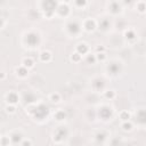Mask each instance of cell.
Wrapping results in <instances>:
<instances>
[{
  "instance_id": "cell-1",
  "label": "cell",
  "mask_w": 146,
  "mask_h": 146,
  "mask_svg": "<svg viewBox=\"0 0 146 146\" xmlns=\"http://www.w3.org/2000/svg\"><path fill=\"white\" fill-rule=\"evenodd\" d=\"M66 31L70 35H73V38H78V35L83 31L82 30V22H79L76 19L67 22V24L65 25Z\"/></svg>"
},
{
  "instance_id": "cell-2",
  "label": "cell",
  "mask_w": 146,
  "mask_h": 146,
  "mask_svg": "<svg viewBox=\"0 0 146 146\" xmlns=\"http://www.w3.org/2000/svg\"><path fill=\"white\" fill-rule=\"evenodd\" d=\"M97 27H98V22L92 17H87L82 21V30L88 33L94 32Z\"/></svg>"
},
{
  "instance_id": "cell-3",
  "label": "cell",
  "mask_w": 146,
  "mask_h": 146,
  "mask_svg": "<svg viewBox=\"0 0 146 146\" xmlns=\"http://www.w3.org/2000/svg\"><path fill=\"white\" fill-rule=\"evenodd\" d=\"M68 131L65 127H58L55 131H54V135H52V139L55 143H60L64 140V138L67 136Z\"/></svg>"
},
{
  "instance_id": "cell-4",
  "label": "cell",
  "mask_w": 146,
  "mask_h": 146,
  "mask_svg": "<svg viewBox=\"0 0 146 146\" xmlns=\"http://www.w3.org/2000/svg\"><path fill=\"white\" fill-rule=\"evenodd\" d=\"M8 136H9L11 145H21V143L24 139L23 132L21 130H13V131H10V133Z\"/></svg>"
},
{
  "instance_id": "cell-5",
  "label": "cell",
  "mask_w": 146,
  "mask_h": 146,
  "mask_svg": "<svg viewBox=\"0 0 146 146\" xmlns=\"http://www.w3.org/2000/svg\"><path fill=\"white\" fill-rule=\"evenodd\" d=\"M5 99H6V103L9 104V105H15L19 103V97H18V94L15 92V91H9L6 94L5 96Z\"/></svg>"
},
{
  "instance_id": "cell-6",
  "label": "cell",
  "mask_w": 146,
  "mask_h": 146,
  "mask_svg": "<svg viewBox=\"0 0 146 146\" xmlns=\"http://www.w3.org/2000/svg\"><path fill=\"white\" fill-rule=\"evenodd\" d=\"M75 51L79 52L82 57H83V56L86 57L88 54H90V47H89L88 43H86V42H80V43L76 44V47H75Z\"/></svg>"
},
{
  "instance_id": "cell-7",
  "label": "cell",
  "mask_w": 146,
  "mask_h": 146,
  "mask_svg": "<svg viewBox=\"0 0 146 146\" xmlns=\"http://www.w3.org/2000/svg\"><path fill=\"white\" fill-rule=\"evenodd\" d=\"M122 65V63L121 62H119V60H113V62H111L108 65H107V71L110 72V73H113V74H117L119 72H120V70H119V66H121Z\"/></svg>"
},
{
  "instance_id": "cell-8",
  "label": "cell",
  "mask_w": 146,
  "mask_h": 146,
  "mask_svg": "<svg viewBox=\"0 0 146 146\" xmlns=\"http://www.w3.org/2000/svg\"><path fill=\"white\" fill-rule=\"evenodd\" d=\"M52 59V54L49 50H42L39 54V60L42 63H49Z\"/></svg>"
},
{
  "instance_id": "cell-9",
  "label": "cell",
  "mask_w": 146,
  "mask_h": 146,
  "mask_svg": "<svg viewBox=\"0 0 146 146\" xmlns=\"http://www.w3.org/2000/svg\"><path fill=\"white\" fill-rule=\"evenodd\" d=\"M21 65H23V66H24V67H26L27 70H31V68H33V67H34L35 63H34V59H33L32 57L27 56V57H24V58L22 59Z\"/></svg>"
},
{
  "instance_id": "cell-10",
  "label": "cell",
  "mask_w": 146,
  "mask_h": 146,
  "mask_svg": "<svg viewBox=\"0 0 146 146\" xmlns=\"http://www.w3.org/2000/svg\"><path fill=\"white\" fill-rule=\"evenodd\" d=\"M29 71L30 70H27L26 67H24L23 65H19V66H17L16 68H15V72H16V75L18 76V78H26L27 75H29Z\"/></svg>"
},
{
  "instance_id": "cell-11",
  "label": "cell",
  "mask_w": 146,
  "mask_h": 146,
  "mask_svg": "<svg viewBox=\"0 0 146 146\" xmlns=\"http://www.w3.org/2000/svg\"><path fill=\"white\" fill-rule=\"evenodd\" d=\"M66 116H67L66 112H65L64 110H62V108H59V110L55 111V113H54V119H55L56 121H58V122L64 121V120L66 119Z\"/></svg>"
},
{
  "instance_id": "cell-12",
  "label": "cell",
  "mask_w": 146,
  "mask_h": 146,
  "mask_svg": "<svg viewBox=\"0 0 146 146\" xmlns=\"http://www.w3.org/2000/svg\"><path fill=\"white\" fill-rule=\"evenodd\" d=\"M49 100H50L52 104H58V103H60V100H62V96H60L59 92L54 91V92H51V94L49 95Z\"/></svg>"
},
{
  "instance_id": "cell-13",
  "label": "cell",
  "mask_w": 146,
  "mask_h": 146,
  "mask_svg": "<svg viewBox=\"0 0 146 146\" xmlns=\"http://www.w3.org/2000/svg\"><path fill=\"white\" fill-rule=\"evenodd\" d=\"M119 119L121 120V122H124V121H130L131 119V113L127 110H123L119 113Z\"/></svg>"
},
{
  "instance_id": "cell-14",
  "label": "cell",
  "mask_w": 146,
  "mask_h": 146,
  "mask_svg": "<svg viewBox=\"0 0 146 146\" xmlns=\"http://www.w3.org/2000/svg\"><path fill=\"white\" fill-rule=\"evenodd\" d=\"M120 127H121V129L123 131L129 132V131H131L133 129V123L131 122V120L130 121H124V122H121L120 123Z\"/></svg>"
},
{
  "instance_id": "cell-15",
  "label": "cell",
  "mask_w": 146,
  "mask_h": 146,
  "mask_svg": "<svg viewBox=\"0 0 146 146\" xmlns=\"http://www.w3.org/2000/svg\"><path fill=\"white\" fill-rule=\"evenodd\" d=\"M103 96H104V98H106L108 100H112V99H114L116 97V92L113 89H107V90H104Z\"/></svg>"
},
{
  "instance_id": "cell-16",
  "label": "cell",
  "mask_w": 146,
  "mask_h": 146,
  "mask_svg": "<svg viewBox=\"0 0 146 146\" xmlns=\"http://www.w3.org/2000/svg\"><path fill=\"white\" fill-rule=\"evenodd\" d=\"M124 36H125L127 40H135L136 36H137V34H136L135 30H132V29H127V30L124 31Z\"/></svg>"
},
{
  "instance_id": "cell-17",
  "label": "cell",
  "mask_w": 146,
  "mask_h": 146,
  "mask_svg": "<svg viewBox=\"0 0 146 146\" xmlns=\"http://www.w3.org/2000/svg\"><path fill=\"white\" fill-rule=\"evenodd\" d=\"M136 8L138 10V13L140 14H146V2L145 1H138L136 3Z\"/></svg>"
},
{
  "instance_id": "cell-18",
  "label": "cell",
  "mask_w": 146,
  "mask_h": 146,
  "mask_svg": "<svg viewBox=\"0 0 146 146\" xmlns=\"http://www.w3.org/2000/svg\"><path fill=\"white\" fill-rule=\"evenodd\" d=\"M70 59L73 62V63H80L81 60H82V56L79 54V52H76L75 50L71 54V57H70Z\"/></svg>"
},
{
  "instance_id": "cell-19",
  "label": "cell",
  "mask_w": 146,
  "mask_h": 146,
  "mask_svg": "<svg viewBox=\"0 0 146 146\" xmlns=\"http://www.w3.org/2000/svg\"><path fill=\"white\" fill-rule=\"evenodd\" d=\"M98 26H99V29H100L102 31H105L107 27H110V22H108L106 18H104V19H102L100 22H98Z\"/></svg>"
},
{
  "instance_id": "cell-20",
  "label": "cell",
  "mask_w": 146,
  "mask_h": 146,
  "mask_svg": "<svg viewBox=\"0 0 146 146\" xmlns=\"http://www.w3.org/2000/svg\"><path fill=\"white\" fill-rule=\"evenodd\" d=\"M95 55H96V59H97V62H102V63H104V62H106V59H107L106 51H105V52H96Z\"/></svg>"
},
{
  "instance_id": "cell-21",
  "label": "cell",
  "mask_w": 146,
  "mask_h": 146,
  "mask_svg": "<svg viewBox=\"0 0 146 146\" xmlns=\"http://www.w3.org/2000/svg\"><path fill=\"white\" fill-rule=\"evenodd\" d=\"M86 62L88 63V64H95V63H97V59H96V55L95 54H88L87 56H86Z\"/></svg>"
},
{
  "instance_id": "cell-22",
  "label": "cell",
  "mask_w": 146,
  "mask_h": 146,
  "mask_svg": "<svg viewBox=\"0 0 146 146\" xmlns=\"http://www.w3.org/2000/svg\"><path fill=\"white\" fill-rule=\"evenodd\" d=\"M0 141H1V146H9V145H10L9 136H5V135H2Z\"/></svg>"
},
{
  "instance_id": "cell-23",
  "label": "cell",
  "mask_w": 146,
  "mask_h": 146,
  "mask_svg": "<svg viewBox=\"0 0 146 146\" xmlns=\"http://www.w3.org/2000/svg\"><path fill=\"white\" fill-rule=\"evenodd\" d=\"M73 5H74L76 8H82V9H83L84 7L88 6V1H86V0H82V1H74Z\"/></svg>"
},
{
  "instance_id": "cell-24",
  "label": "cell",
  "mask_w": 146,
  "mask_h": 146,
  "mask_svg": "<svg viewBox=\"0 0 146 146\" xmlns=\"http://www.w3.org/2000/svg\"><path fill=\"white\" fill-rule=\"evenodd\" d=\"M5 111H6L8 114H14V113L16 112V106H15V105H9V104H7L6 107H5Z\"/></svg>"
},
{
  "instance_id": "cell-25",
  "label": "cell",
  "mask_w": 146,
  "mask_h": 146,
  "mask_svg": "<svg viewBox=\"0 0 146 146\" xmlns=\"http://www.w3.org/2000/svg\"><path fill=\"white\" fill-rule=\"evenodd\" d=\"M19 146H32V140L30 138H24Z\"/></svg>"
},
{
  "instance_id": "cell-26",
  "label": "cell",
  "mask_w": 146,
  "mask_h": 146,
  "mask_svg": "<svg viewBox=\"0 0 146 146\" xmlns=\"http://www.w3.org/2000/svg\"><path fill=\"white\" fill-rule=\"evenodd\" d=\"M96 52H105V47H103V46L96 47Z\"/></svg>"
},
{
  "instance_id": "cell-27",
  "label": "cell",
  "mask_w": 146,
  "mask_h": 146,
  "mask_svg": "<svg viewBox=\"0 0 146 146\" xmlns=\"http://www.w3.org/2000/svg\"><path fill=\"white\" fill-rule=\"evenodd\" d=\"M6 79V73L5 72H1V76H0V81H5Z\"/></svg>"
},
{
  "instance_id": "cell-28",
  "label": "cell",
  "mask_w": 146,
  "mask_h": 146,
  "mask_svg": "<svg viewBox=\"0 0 146 146\" xmlns=\"http://www.w3.org/2000/svg\"><path fill=\"white\" fill-rule=\"evenodd\" d=\"M0 27L1 29H5V18L1 17V24H0Z\"/></svg>"
}]
</instances>
